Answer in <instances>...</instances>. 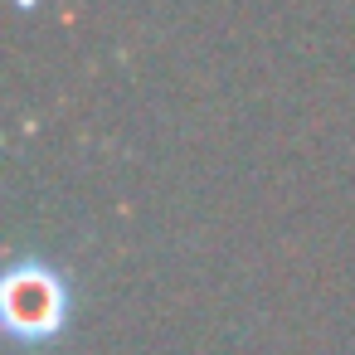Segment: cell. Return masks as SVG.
Returning a JSON list of instances; mask_svg holds the SVG:
<instances>
[{
    "label": "cell",
    "mask_w": 355,
    "mask_h": 355,
    "mask_svg": "<svg viewBox=\"0 0 355 355\" xmlns=\"http://www.w3.org/2000/svg\"><path fill=\"white\" fill-rule=\"evenodd\" d=\"M6 311H10V331H15V336H25V340H49V336L64 326V287H59L44 268L15 272V277H10Z\"/></svg>",
    "instance_id": "6da1fadb"
}]
</instances>
